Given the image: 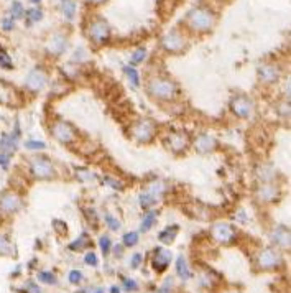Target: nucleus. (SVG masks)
I'll use <instances>...</instances> for the list:
<instances>
[{"instance_id":"24","label":"nucleus","mask_w":291,"mask_h":293,"mask_svg":"<svg viewBox=\"0 0 291 293\" xmlns=\"http://www.w3.org/2000/svg\"><path fill=\"white\" fill-rule=\"evenodd\" d=\"M125 75L129 76V81L134 84V86H138L140 83V76H138V72L135 68H132V66H125Z\"/></svg>"},{"instance_id":"12","label":"nucleus","mask_w":291,"mask_h":293,"mask_svg":"<svg viewBox=\"0 0 291 293\" xmlns=\"http://www.w3.org/2000/svg\"><path fill=\"white\" fill-rule=\"evenodd\" d=\"M171 261V252L167 249H156L153 254V269L158 272H163L168 267V264Z\"/></svg>"},{"instance_id":"11","label":"nucleus","mask_w":291,"mask_h":293,"mask_svg":"<svg viewBox=\"0 0 291 293\" xmlns=\"http://www.w3.org/2000/svg\"><path fill=\"white\" fill-rule=\"evenodd\" d=\"M259 264H260V267H263V269H273V267H276V265L280 264L278 252H275L272 249H265L260 254V257H259Z\"/></svg>"},{"instance_id":"20","label":"nucleus","mask_w":291,"mask_h":293,"mask_svg":"<svg viewBox=\"0 0 291 293\" xmlns=\"http://www.w3.org/2000/svg\"><path fill=\"white\" fill-rule=\"evenodd\" d=\"M156 211H148L147 214L143 216V219H142V232H147V231H150L151 229V226L155 224V221H156Z\"/></svg>"},{"instance_id":"46","label":"nucleus","mask_w":291,"mask_h":293,"mask_svg":"<svg viewBox=\"0 0 291 293\" xmlns=\"http://www.w3.org/2000/svg\"><path fill=\"white\" fill-rule=\"evenodd\" d=\"M110 293H120V291H118L117 287H112V288H110Z\"/></svg>"},{"instance_id":"32","label":"nucleus","mask_w":291,"mask_h":293,"mask_svg":"<svg viewBox=\"0 0 291 293\" xmlns=\"http://www.w3.org/2000/svg\"><path fill=\"white\" fill-rule=\"evenodd\" d=\"M99 245H101V249L104 254H109L110 250V239L107 236H102L101 239H99Z\"/></svg>"},{"instance_id":"30","label":"nucleus","mask_w":291,"mask_h":293,"mask_svg":"<svg viewBox=\"0 0 291 293\" xmlns=\"http://www.w3.org/2000/svg\"><path fill=\"white\" fill-rule=\"evenodd\" d=\"M38 278L41 282H45V283H56V277L51 274V272H39V275H38Z\"/></svg>"},{"instance_id":"34","label":"nucleus","mask_w":291,"mask_h":293,"mask_svg":"<svg viewBox=\"0 0 291 293\" xmlns=\"http://www.w3.org/2000/svg\"><path fill=\"white\" fill-rule=\"evenodd\" d=\"M105 221H107L109 228H110L112 231H118V229H120V223H118V221H117V219H115L114 216L107 214V216H105Z\"/></svg>"},{"instance_id":"31","label":"nucleus","mask_w":291,"mask_h":293,"mask_svg":"<svg viewBox=\"0 0 291 293\" xmlns=\"http://www.w3.org/2000/svg\"><path fill=\"white\" fill-rule=\"evenodd\" d=\"M43 18V12L39 10V9H31L28 12V20H30V23L33 22H39V20Z\"/></svg>"},{"instance_id":"37","label":"nucleus","mask_w":291,"mask_h":293,"mask_svg":"<svg viewBox=\"0 0 291 293\" xmlns=\"http://www.w3.org/2000/svg\"><path fill=\"white\" fill-rule=\"evenodd\" d=\"M86 264L92 265V267L97 265V255L94 254V252H88V254H86Z\"/></svg>"},{"instance_id":"33","label":"nucleus","mask_w":291,"mask_h":293,"mask_svg":"<svg viewBox=\"0 0 291 293\" xmlns=\"http://www.w3.org/2000/svg\"><path fill=\"white\" fill-rule=\"evenodd\" d=\"M260 195H262V198H263V199H267V201H272V199L275 198L273 186H267V188H263Z\"/></svg>"},{"instance_id":"17","label":"nucleus","mask_w":291,"mask_h":293,"mask_svg":"<svg viewBox=\"0 0 291 293\" xmlns=\"http://www.w3.org/2000/svg\"><path fill=\"white\" fill-rule=\"evenodd\" d=\"M272 241L275 244L281 245V247H288V245H289V234H288V231L285 228H278L272 234Z\"/></svg>"},{"instance_id":"8","label":"nucleus","mask_w":291,"mask_h":293,"mask_svg":"<svg viewBox=\"0 0 291 293\" xmlns=\"http://www.w3.org/2000/svg\"><path fill=\"white\" fill-rule=\"evenodd\" d=\"M51 132L59 142H64V143L71 142L72 137H74V130H72L71 125L66 124V122H56L55 125H53Z\"/></svg>"},{"instance_id":"2","label":"nucleus","mask_w":291,"mask_h":293,"mask_svg":"<svg viewBox=\"0 0 291 293\" xmlns=\"http://www.w3.org/2000/svg\"><path fill=\"white\" fill-rule=\"evenodd\" d=\"M148 92L156 99H161V101H171V99L176 97V86L173 81H168V79H153L148 84Z\"/></svg>"},{"instance_id":"15","label":"nucleus","mask_w":291,"mask_h":293,"mask_svg":"<svg viewBox=\"0 0 291 293\" xmlns=\"http://www.w3.org/2000/svg\"><path fill=\"white\" fill-rule=\"evenodd\" d=\"M66 50V38L63 35H55L50 38L48 42V51L53 53V55H61V53Z\"/></svg>"},{"instance_id":"14","label":"nucleus","mask_w":291,"mask_h":293,"mask_svg":"<svg viewBox=\"0 0 291 293\" xmlns=\"http://www.w3.org/2000/svg\"><path fill=\"white\" fill-rule=\"evenodd\" d=\"M45 83H46V76L45 72L39 69H33L28 75V78H26V86H28L31 91H39L45 86Z\"/></svg>"},{"instance_id":"5","label":"nucleus","mask_w":291,"mask_h":293,"mask_svg":"<svg viewBox=\"0 0 291 293\" xmlns=\"http://www.w3.org/2000/svg\"><path fill=\"white\" fill-rule=\"evenodd\" d=\"M31 173L36 178H50L53 175L51 162L45 157H38L31 162Z\"/></svg>"},{"instance_id":"3","label":"nucleus","mask_w":291,"mask_h":293,"mask_svg":"<svg viewBox=\"0 0 291 293\" xmlns=\"http://www.w3.org/2000/svg\"><path fill=\"white\" fill-rule=\"evenodd\" d=\"M88 35L91 36V40L94 43H105L110 36V28L107 23L102 22V20H94V22L89 25Z\"/></svg>"},{"instance_id":"4","label":"nucleus","mask_w":291,"mask_h":293,"mask_svg":"<svg viewBox=\"0 0 291 293\" xmlns=\"http://www.w3.org/2000/svg\"><path fill=\"white\" fill-rule=\"evenodd\" d=\"M161 45H163V48L167 50V51L178 53V51H181L184 46H186V38H184L180 31L173 30V31H170V33H167V35L163 36Z\"/></svg>"},{"instance_id":"41","label":"nucleus","mask_w":291,"mask_h":293,"mask_svg":"<svg viewBox=\"0 0 291 293\" xmlns=\"http://www.w3.org/2000/svg\"><path fill=\"white\" fill-rule=\"evenodd\" d=\"M84 244H86V236H82L77 242H72V244L69 245V249H72V250H74V249H81Z\"/></svg>"},{"instance_id":"1","label":"nucleus","mask_w":291,"mask_h":293,"mask_svg":"<svg viewBox=\"0 0 291 293\" xmlns=\"http://www.w3.org/2000/svg\"><path fill=\"white\" fill-rule=\"evenodd\" d=\"M214 13L209 9H204V7H196L194 10H191L188 15V23L193 30L196 31H207L214 26Z\"/></svg>"},{"instance_id":"22","label":"nucleus","mask_w":291,"mask_h":293,"mask_svg":"<svg viewBox=\"0 0 291 293\" xmlns=\"http://www.w3.org/2000/svg\"><path fill=\"white\" fill-rule=\"evenodd\" d=\"M176 234H178V226H171V228L164 229L160 234V241L164 242V244H170V242L175 241Z\"/></svg>"},{"instance_id":"39","label":"nucleus","mask_w":291,"mask_h":293,"mask_svg":"<svg viewBox=\"0 0 291 293\" xmlns=\"http://www.w3.org/2000/svg\"><path fill=\"white\" fill-rule=\"evenodd\" d=\"M10 163V155L9 153H4V152H0V166H4V168H7Z\"/></svg>"},{"instance_id":"42","label":"nucleus","mask_w":291,"mask_h":293,"mask_svg":"<svg viewBox=\"0 0 291 293\" xmlns=\"http://www.w3.org/2000/svg\"><path fill=\"white\" fill-rule=\"evenodd\" d=\"M123 285H125V288H127V290H137V287H138V285L134 280H130V278H125Z\"/></svg>"},{"instance_id":"47","label":"nucleus","mask_w":291,"mask_h":293,"mask_svg":"<svg viewBox=\"0 0 291 293\" xmlns=\"http://www.w3.org/2000/svg\"><path fill=\"white\" fill-rule=\"evenodd\" d=\"M31 2H35V4H38V2H41V0H31Z\"/></svg>"},{"instance_id":"16","label":"nucleus","mask_w":291,"mask_h":293,"mask_svg":"<svg viewBox=\"0 0 291 293\" xmlns=\"http://www.w3.org/2000/svg\"><path fill=\"white\" fill-rule=\"evenodd\" d=\"M15 102V91L9 84L0 81V104H13Z\"/></svg>"},{"instance_id":"18","label":"nucleus","mask_w":291,"mask_h":293,"mask_svg":"<svg viewBox=\"0 0 291 293\" xmlns=\"http://www.w3.org/2000/svg\"><path fill=\"white\" fill-rule=\"evenodd\" d=\"M176 272L183 280H189V278L193 277V274H191V270L186 264V259H184L183 255L178 257V261H176Z\"/></svg>"},{"instance_id":"40","label":"nucleus","mask_w":291,"mask_h":293,"mask_svg":"<svg viewBox=\"0 0 291 293\" xmlns=\"http://www.w3.org/2000/svg\"><path fill=\"white\" fill-rule=\"evenodd\" d=\"M142 261H143V255H142V254H135L134 257H132V267L137 269L138 265L142 264Z\"/></svg>"},{"instance_id":"25","label":"nucleus","mask_w":291,"mask_h":293,"mask_svg":"<svg viewBox=\"0 0 291 293\" xmlns=\"http://www.w3.org/2000/svg\"><path fill=\"white\" fill-rule=\"evenodd\" d=\"M23 13H25V10H23V5H22V4H20V2H13V4H12V9H10L12 18H22Z\"/></svg>"},{"instance_id":"19","label":"nucleus","mask_w":291,"mask_h":293,"mask_svg":"<svg viewBox=\"0 0 291 293\" xmlns=\"http://www.w3.org/2000/svg\"><path fill=\"white\" fill-rule=\"evenodd\" d=\"M214 145H216L214 138L209 137V135H201V137L196 140V149L199 150V152H207V150L213 149Z\"/></svg>"},{"instance_id":"13","label":"nucleus","mask_w":291,"mask_h":293,"mask_svg":"<svg viewBox=\"0 0 291 293\" xmlns=\"http://www.w3.org/2000/svg\"><path fill=\"white\" fill-rule=\"evenodd\" d=\"M259 75L263 83H275V81H278L280 71L273 64H262L259 68Z\"/></svg>"},{"instance_id":"36","label":"nucleus","mask_w":291,"mask_h":293,"mask_svg":"<svg viewBox=\"0 0 291 293\" xmlns=\"http://www.w3.org/2000/svg\"><path fill=\"white\" fill-rule=\"evenodd\" d=\"M45 146H46V145H45L43 142H36V140L26 142V149H30V150H43Z\"/></svg>"},{"instance_id":"6","label":"nucleus","mask_w":291,"mask_h":293,"mask_svg":"<svg viewBox=\"0 0 291 293\" xmlns=\"http://www.w3.org/2000/svg\"><path fill=\"white\" fill-rule=\"evenodd\" d=\"M20 206H22V201H20V196L15 195V193H5L0 198V211L5 212V214H12V212H15L17 209H20Z\"/></svg>"},{"instance_id":"38","label":"nucleus","mask_w":291,"mask_h":293,"mask_svg":"<svg viewBox=\"0 0 291 293\" xmlns=\"http://www.w3.org/2000/svg\"><path fill=\"white\" fill-rule=\"evenodd\" d=\"M13 25H15V18H12V17L4 18V22H2L4 30H12V28H13Z\"/></svg>"},{"instance_id":"21","label":"nucleus","mask_w":291,"mask_h":293,"mask_svg":"<svg viewBox=\"0 0 291 293\" xmlns=\"http://www.w3.org/2000/svg\"><path fill=\"white\" fill-rule=\"evenodd\" d=\"M61 10L66 18H72L76 13V2L74 0H61Z\"/></svg>"},{"instance_id":"29","label":"nucleus","mask_w":291,"mask_h":293,"mask_svg":"<svg viewBox=\"0 0 291 293\" xmlns=\"http://www.w3.org/2000/svg\"><path fill=\"white\" fill-rule=\"evenodd\" d=\"M145 56H147V51H145L143 48H140V50H137V51L134 53V55H132L130 61L134 63V64H138V63H142V61H143Z\"/></svg>"},{"instance_id":"28","label":"nucleus","mask_w":291,"mask_h":293,"mask_svg":"<svg viewBox=\"0 0 291 293\" xmlns=\"http://www.w3.org/2000/svg\"><path fill=\"white\" fill-rule=\"evenodd\" d=\"M0 66H2V68H7V69L12 68L10 58H9V55H7V51L2 48V46H0Z\"/></svg>"},{"instance_id":"9","label":"nucleus","mask_w":291,"mask_h":293,"mask_svg":"<svg viewBox=\"0 0 291 293\" xmlns=\"http://www.w3.org/2000/svg\"><path fill=\"white\" fill-rule=\"evenodd\" d=\"M213 237L216 239L217 242H222V244H227L234 239V231L230 228L229 224L226 223H219L216 224L213 228Z\"/></svg>"},{"instance_id":"35","label":"nucleus","mask_w":291,"mask_h":293,"mask_svg":"<svg viewBox=\"0 0 291 293\" xmlns=\"http://www.w3.org/2000/svg\"><path fill=\"white\" fill-rule=\"evenodd\" d=\"M69 282L71 283H81L82 282V274L79 270H71V274H69Z\"/></svg>"},{"instance_id":"43","label":"nucleus","mask_w":291,"mask_h":293,"mask_svg":"<svg viewBox=\"0 0 291 293\" xmlns=\"http://www.w3.org/2000/svg\"><path fill=\"white\" fill-rule=\"evenodd\" d=\"M10 247H9V242L4 241V239H0V254H5V252H9Z\"/></svg>"},{"instance_id":"45","label":"nucleus","mask_w":291,"mask_h":293,"mask_svg":"<svg viewBox=\"0 0 291 293\" xmlns=\"http://www.w3.org/2000/svg\"><path fill=\"white\" fill-rule=\"evenodd\" d=\"M89 2H91V4H96V5H97V4H102L104 0H89Z\"/></svg>"},{"instance_id":"27","label":"nucleus","mask_w":291,"mask_h":293,"mask_svg":"<svg viewBox=\"0 0 291 293\" xmlns=\"http://www.w3.org/2000/svg\"><path fill=\"white\" fill-rule=\"evenodd\" d=\"M137 242H138V234H137V232H129V234L123 236V244L127 245V247H134Z\"/></svg>"},{"instance_id":"7","label":"nucleus","mask_w":291,"mask_h":293,"mask_svg":"<svg viewBox=\"0 0 291 293\" xmlns=\"http://www.w3.org/2000/svg\"><path fill=\"white\" fill-rule=\"evenodd\" d=\"M252 111H254V105L250 102V99H247L245 96H237L232 101V112L237 117L245 119L252 114Z\"/></svg>"},{"instance_id":"26","label":"nucleus","mask_w":291,"mask_h":293,"mask_svg":"<svg viewBox=\"0 0 291 293\" xmlns=\"http://www.w3.org/2000/svg\"><path fill=\"white\" fill-rule=\"evenodd\" d=\"M170 145L178 150V149H183V146L186 145V140H184V137H181L180 134H176V135H173L170 138Z\"/></svg>"},{"instance_id":"44","label":"nucleus","mask_w":291,"mask_h":293,"mask_svg":"<svg viewBox=\"0 0 291 293\" xmlns=\"http://www.w3.org/2000/svg\"><path fill=\"white\" fill-rule=\"evenodd\" d=\"M170 287H171V282H167L156 293H170Z\"/></svg>"},{"instance_id":"10","label":"nucleus","mask_w":291,"mask_h":293,"mask_svg":"<svg viewBox=\"0 0 291 293\" xmlns=\"http://www.w3.org/2000/svg\"><path fill=\"white\" fill-rule=\"evenodd\" d=\"M153 134H155L153 125H151L148 121L138 122L135 127H134V135H135L140 142H148V140H151Z\"/></svg>"},{"instance_id":"23","label":"nucleus","mask_w":291,"mask_h":293,"mask_svg":"<svg viewBox=\"0 0 291 293\" xmlns=\"http://www.w3.org/2000/svg\"><path fill=\"white\" fill-rule=\"evenodd\" d=\"M155 201H156V193H155V191L145 193V195H142V198H140L142 208H148V206H151Z\"/></svg>"}]
</instances>
